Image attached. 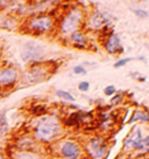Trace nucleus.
<instances>
[{
	"label": "nucleus",
	"instance_id": "f8f14e48",
	"mask_svg": "<svg viewBox=\"0 0 149 159\" xmlns=\"http://www.w3.org/2000/svg\"><path fill=\"white\" fill-rule=\"evenodd\" d=\"M57 96L58 97H62V98L64 99H68V101H74V96L72 95H70L69 93H66V91H64V90H57Z\"/></svg>",
	"mask_w": 149,
	"mask_h": 159
},
{
	"label": "nucleus",
	"instance_id": "9b49d317",
	"mask_svg": "<svg viewBox=\"0 0 149 159\" xmlns=\"http://www.w3.org/2000/svg\"><path fill=\"white\" fill-rule=\"evenodd\" d=\"M136 119H142V120H149V116L147 114H144V112H140V111H136L135 112V115L133 116V118L130 119V123H133V122H135Z\"/></svg>",
	"mask_w": 149,
	"mask_h": 159
},
{
	"label": "nucleus",
	"instance_id": "1a4fd4ad",
	"mask_svg": "<svg viewBox=\"0 0 149 159\" xmlns=\"http://www.w3.org/2000/svg\"><path fill=\"white\" fill-rule=\"evenodd\" d=\"M106 49L109 50V53H111V54L120 49V40L118 38V35H112L109 38L107 43H106Z\"/></svg>",
	"mask_w": 149,
	"mask_h": 159
},
{
	"label": "nucleus",
	"instance_id": "ddd939ff",
	"mask_svg": "<svg viewBox=\"0 0 149 159\" xmlns=\"http://www.w3.org/2000/svg\"><path fill=\"white\" fill-rule=\"evenodd\" d=\"M15 159H39L35 154L29 153V152H22V153L18 154Z\"/></svg>",
	"mask_w": 149,
	"mask_h": 159
},
{
	"label": "nucleus",
	"instance_id": "dca6fc26",
	"mask_svg": "<svg viewBox=\"0 0 149 159\" xmlns=\"http://www.w3.org/2000/svg\"><path fill=\"white\" fill-rule=\"evenodd\" d=\"M132 57H127V59H124V60H120L119 62H117L114 65V67L115 68H119V67H122V66H125L127 62H129V61H132Z\"/></svg>",
	"mask_w": 149,
	"mask_h": 159
},
{
	"label": "nucleus",
	"instance_id": "f3484780",
	"mask_svg": "<svg viewBox=\"0 0 149 159\" xmlns=\"http://www.w3.org/2000/svg\"><path fill=\"white\" fill-rule=\"evenodd\" d=\"M78 88H79V90H82V91H87L90 88V84L89 82H86V81H84V82H80L79 85H78Z\"/></svg>",
	"mask_w": 149,
	"mask_h": 159
},
{
	"label": "nucleus",
	"instance_id": "9d476101",
	"mask_svg": "<svg viewBox=\"0 0 149 159\" xmlns=\"http://www.w3.org/2000/svg\"><path fill=\"white\" fill-rule=\"evenodd\" d=\"M136 149L140 150V151H142V152H146V151H149V137H147L146 139H141V142H140L138 146H136Z\"/></svg>",
	"mask_w": 149,
	"mask_h": 159
},
{
	"label": "nucleus",
	"instance_id": "aec40b11",
	"mask_svg": "<svg viewBox=\"0 0 149 159\" xmlns=\"http://www.w3.org/2000/svg\"><path fill=\"white\" fill-rule=\"evenodd\" d=\"M0 159H5V158H4V157H1V156H0Z\"/></svg>",
	"mask_w": 149,
	"mask_h": 159
},
{
	"label": "nucleus",
	"instance_id": "0eeeda50",
	"mask_svg": "<svg viewBox=\"0 0 149 159\" xmlns=\"http://www.w3.org/2000/svg\"><path fill=\"white\" fill-rule=\"evenodd\" d=\"M62 153L69 159H77L79 157V148L74 142H65L62 146Z\"/></svg>",
	"mask_w": 149,
	"mask_h": 159
},
{
	"label": "nucleus",
	"instance_id": "6ab92c4d",
	"mask_svg": "<svg viewBox=\"0 0 149 159\" xmlns=\"http://www.w3.org/2000/svg\"><path fill=\"white\" fill-rule=\"evenodd\" d=\"M134 13L135 14H138L139 16L141 18H147L148 16V12L147 11H143V10H134Z\"/></svg>",
	"mask_w": 149,
	"mask_h": 159
},
{
	"label": "nucleus",
	"instance_id": "7ed1b4c3",
	"mask_svg": "<svg viewBox=\"0 0 149 159\" xmlns=\"http://www.w3.org/2000/svg\"><path fill=\"white\" fill-rule=\"evenodd\" d=\"M43 55V50L39 45H35L33 42H29L25 46V50L22 52V59L26 62H30V61H35V60L40 59Z\"/></svg>",
	"mask_w": 149,
	"mask_h": 159
},
{
	"label": "nucleus",
	"instance_id": "a211bd4d",
	"mask_svg": "<svg viewBox=\"0 0 149 159\" xmlns=\"http://www.w3.org/2000/svg\"><path fill=\"white\" fill-rule=\"evenodd\" d=\"M74 74H86V70H85V68L84 67H82V66L74 67Z\"/></svg>",
	"mask_w": 149,
	"mask_h": 159
},
{
	"label": "nucleus",
	"instance_id": "2eb2a0df",
	"mask_svg": "<svg viewBox=\"0 0 149 159\" xmlns=\"http://www.w3.org/2000/svg\"><path fill=\"white\" fill-rule=\"evenodd\" d=\"M114 93H115L114 85H109V87L105 88V95H107V96H112Z\"/></svg>",
	"mask_w": 149,
	"mask_h": 159
},
{
	"label": "nucleus",
	"instance_id": "f257e3e1",
	"mask_svg": "<svg viewBox=\"0 0 149 159\" xmlns=\"http://www.w3.org/2000/svg\"><path fill=\"white\" fill-rule=\"evenodd\" d=\"M60 131L58 122L53 117H47L41 120L36 126V137L41 140H50Z\"/></svg>",
	"mask_w": 149,
	"mask_h": 159
},
{
	"label": "nucleus",
	"instance_id": "39448f33",
	"mask_svg": "<svg viewBox=\"0 0 149 159\" xmlns=\"http://www.w3.org/2000/svg\"><path fill=\"white\" fill-rule=\"evenodd\" d=\"M89 151L93 158L100 159L106 154V146L103 144L101 139H95L89 144Z\"/></svg>",
	"mask_w": 149,
	"mask_h": 159
},
{
	"label": "nucleus",
	"instance_id": "f03ea898",
	"mask_svg": "<svg viewBox=\"0 0 149 159\" xmlns=\"http://www.w3.org/2000/svg\"><path fill=\"white\" fill-rule=\"evenodd\" d=\"M82 19V13L78 10H74L70 13L63 21L62 30L64 33H72L77 30V27L79 25V21Z\"/></svg>",
	"mask_w": 149,
	"mask_h": 159
},
{
	"label": "nucleus",
	"instance_id": "6e6552de",
	"mask_svg": "<svg viewBox=\"0 0 149 159\" xmlns=\"http://www.w3.org/2000/svg\"><path fill=\"white\" fill-rule=\"evenodd\" d=\"M141 134H142L141 129H140V128H135V129L132 131V134H129L128 137L126 138V140H125V148L127 150L136 148L138 144L141 142V139H142V136H141Z\"/></svg>",
	"mask_w": 149,
	"mask_h": 159
},
{
	"label": "nucleus",
	"instance_id": "423d86ee",
	"mask_svg": "<svg viewBox=\"0 0 149 159\" xmlns=\"http://www.w3.org/2000/svg\"><path fill=\"white\" fill-rule=\"evenodd\" d=\"M18 79V73L13 68H5L0 70V85H10Z\"/></svg>",
	"mask_w": 149,
	"mask_h": 159
},
{
	"label": "nucleus",
	"instance_id": "4468645a",
	"mask_svg": "<svg viewBox=\"0 0 149 159\" xmlns=\"http://www.w3.org/2000/svg\"><path fill=\"white\" fill-rule=\"evenodd\" d=\"M72 40L76 42H79V43H84V38H83V34H80V33H74Z\"/></svg>",
	"mask_w": 149,
	"mask_h": 159
},
{
	"label": "nucleus",
	"instance_id": "20e7f679",
	"mask_svg": "<svg viewBox=\"0 0 149 159\" xmlns=\"http://www.w3.org/2000/svg\"><path fill=\"white\" fill-rule=\"evenodd\" d=\"M53 25V21L49 16H36L33 18L29 22V27L36 32H45L50 30Z\"/></svg>",
	"mask_w": 149,
	"mask_h": 159
}]
</instances>
